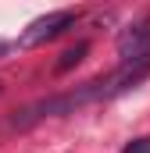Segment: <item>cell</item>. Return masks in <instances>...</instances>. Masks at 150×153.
Instances as JSON below:
<instances>
[{
  "label": "cell",
  "instance_id": "5b68a950",
  "mask_svg": "<svg viewBox=\"0 0 150 153\" xmlns=\"http://www.w3.org/2000/svg\"><path fill=\"white\" fill-rule=\"evenodd\" d=\"M7 50H11V46H7V43H4V39H0V57H4V53H7Z\"/></svg>",
  "mask_w": 150,
  "mask_h": 153
},
{
  "label": "cell",
  "instance_id": "3957f363",
  "mask_svg": "<svg viewBox=\"0 0 150 153\" xmlns=\"http://www.w3.org/2000/svg\"><path fill=\"white\" fill-rule=\"evenodd\" d=\"M86 53H89V43H75L72 50H64V53H61V61L54 64V71H57V75L72 71V68L79 64V61H82V57H86Z\"/></svg>",
  "mask_w": 150,
  "mask_h": 153
},
{
  "label": "cell",
  "instance_id": "277c9868",
  "mask_svg": "<svg viewBox=\"0 0 150 153\" xmlns=\"http://www.w3.org/2000/svg\"><path fill=\"white\" fill-rule=\"evenodd\" d=\"M122 153H150V135H140V139H132V143H125Z\"/></svg>",
  "mask_w": 150,
  "mask_h": 153
},
{
  "label": "cell",
  "instance_id": "6da1fadb",
  "mask_svg": "<svg viewBox=\"0 0 150 153\" xmlns=\"http://www.w3.org/2000/svg\"><path fill=\"white\" fill-rule=\"evenodd\" d=\"M75 22H79V14H75V11H50V14L36 18V22H32V25H29V29L18 36V46H22V50L43 46V43H50V39L64 36Z\"/></svg>",
  "mask_w": 150,
  "mask_h": 153
},
{
  "label": "cell",
  "instance_id": "7a4b0ae2",
  "mask_svg": "<svg viewBox=\"0 0 150 153\" xmlns=\"http://www.w3.org/2000/svg\"><path fill=\"white\" fill-rule=\"evenodd\" d=\"M118 57H122V64H150V18H140L122 29Z\"/></svg>",
  "mask_w": 150,
  "mask_h": 153
},
{
  "label": "cell",
  "instance_id": "8992f818",
  "mask_svg": "<svg viewBox=\"0 0 150 153\" xmlns=\"http://www.w3.org/2000/svg\"><path fill=\"white\" fill-rule=\"evenodd\" d=\"M0 89H4V82H0Z\"/></svg>",
  "mask_w": 150,
  "mask_h": 153
}]
</instances>
